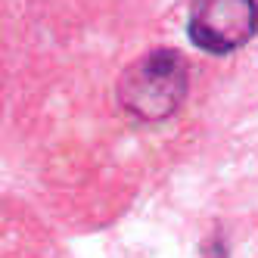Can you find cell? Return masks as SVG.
Wrapping results in <instances>:
<instances>
[{
  "label": "cell",
  "instance_id": "6da1fadb",
  "mask_svg": "<svg viewBox=\"0 0 258 258\" xmlns=\"http://www.w3.org/2000/svg\"><path fill=\"white\" fill-rule=\"evenodd\" d=\"M187 90H190L187 59L171 47H156L121 72L118 103L137 121L159 124L168 121L183 106Z\"/></svg>",
  "mask_w": 258,
  "mask_h": 258
},
{
  "label": "cell",
  "instance_id": "7a4b0ae2",
  "mask_svg": "<svg viewBox=\"0 0 258 258\" xmlns=\"http://www.w3.org/2000/svg\"><path fill=\"white\" fill-rule=\"evenodd\" d=\"M258 31L255 0H193L190 4V41L206 53H233L246 47Z\"/></svg>",
  "mask_w": 258,
  "mask_h": 258
}]
</instances>
